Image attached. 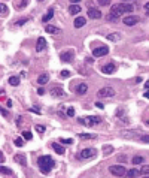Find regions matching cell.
<instances>
[{
    "instance_id": "1",
    "label": "cell",
    "mask_w": 149,
    "mask_h": 178,
    "mask_svg": "<svg viewBox=\"0 0 149 178\" xmlns=\"http://www.w3.org/2000/svg\"><path fill=\"white\" fill-rule=\"evenodd\" d=\"M37 165H39V169L42 174H48V172H51V169H54L55 162L51 156H40L37 159Z\"/></svg>"
},
{
    "instance_id": "2",
    "label": "cell",
    "mask_w": 149,
    "mask_h": 178,
    "mask_svg": "<svg viewBox=\"0 0 149 178\" xmlns=\"http://www.w3.org/2000/svg\"><path fill=\"white\" fill-rule=\"evenodd\" d=\"M133 11H134V6L130 5V3H116L110 8V14H114L116 17H121L124 14H130Z\"/></svg>"
},
{
    "instance_id": "3",
    "label": "cell",
    "mask_w": 149,
    "mask_h": 178,
    "mask_svg": "<svg viewBox=\"0 0 149 178\" xmlns=\"http://www.w3.org/2000/svg\"><path fill=\"white\" fill-rule=\"evenodd\" d=\"M78 121H79V124H84V126H87V127H92V126L100 124V123H102V118L97 117V115H88V117L79 118Z\"/></svg>"
},
{
    "instance_id": "4",
    "label": "cell",
    "mask_w": 149,
    "mask_h": 178,
    "mask_svg": "<svg viewBox=\"0 0 149 178\" xmlns=\"http://www.w3.org/2000/svg\"><path fill=\"white\" fill-rule=\"evenodd\" d=\"M109 172L115 175V177H127V171L125 168L122 166V165H112V166L109 168Z\"/></svg>"
},
{
    "instance_id": "5",
    "label": "cell",
    "mask_w": 149,
    "mask_h": 178,
    "mask_svg": "<svg viewBox=\"0 0 149 178\" xmlns=\"http://www.w3.org/2000/svg\"><path fill=\"white\" fill-rule=\"evenodd\" d=\"M99 97H112L115 96V90L112 87H103V89L99 90Z\"/></svg>"
},
{
    "instance_id": "6",
    "label": "cell",
    "mask_w": 149,
    "mask_h": 178,
    "mask_svg": "<svg viewBox=\"0 0 149 178\" xmlns=\"http://www.w3.org/2000/svg\"><path fill=\"white\" fill-rule=\"evenodd\" d=\"M97 154V150H94V148H85V150H82L80 151L79 157L80 159H91Z\"/></svg>"
},
{
    "instance_id": "7",
    "label": "cell",
    "mask_w": 149,
    "mask_h": 178,
    "mask_svg": "<svg viewBox=\"0 0 149 178\" xmlns=\"http://www.w3.org/2000/svg\"><path fill=\"white\" fill-rule=\"evenodd\" d=\"M109 53V48L107 46H99V48H94L92 49V56L94 57H103Z\"/></svg>"
},
{
    "instance_id": "8",
    "label": "cell",
    "mask_w": 149,
    "mask_h": 178,
    "mask_svg": "<svg viewBox=\"0 0 149 178\" xmlns=\"http://www.w3.org/2000/svg\"><path fill=\"white\" fill-rule=\"evenodd\" d=\"M122 22L125 26H134L139 22V17L136 15H125V18H122Z\"/></svg>"
},
{
    "instance_id": "9",
    "label": "cell",
    "mask_w": 149,
    "mask_h": 178,
    "mask_svg": "<svg viewBox=\"0 0 149 178\" xmlns=\"http://www.w3.org/2000/svg\"><path fill=\"white\" fill-rule=\"evenodd\" d=\"M88 18L99 20V18H102V12L99 11V9H95V8H90L88 9Z\"/></svg>"
},
{
    "instance_id": "10",
    "label": "cell",
    "mask_w": 149,
    "mask_h": 178,
    "mask_svg": "<svg viewBox=\"0 0 149 178\" xmlns=\"http://www.w3.org/2000/svg\"><path fill=\"white\" fill-rule=\"evenodd\" d=\"M115 69H116V66H115L114 63H107V65H104V66L102 67V72L106 73V75H110V73L115 72Z\"/></svg>"
},
{
    "instance_id": "11",
    "label": "cell",
    "mask_w": 149,
    "mask_h": 178,
    "mask_svg": "<svg viewBox=\"0 0 149 178\" xmlns=\"http://www.w3.org/2000/svg\"><path fill=\"white\" fill-rule=\"evenodd\" d=\"M60 58H61V61H64V63H70V61H73V53L64 51V53L60 54Z\"/></svg>"
},
{
    "instance_id": "12",
    "label": "cell",
    "mask_w": 149,
    "mask_h": 178,
    "mask_svg": "<svg viewBox=\"0 0 149 178\" xmlns=\"http://www.w3.org/2000/svg\"><path fill=\"white\" fill-rule=\"evenodd\" d=\"M45 46H46L45 38H39V39H37V42H36V51H37V53H40V51H43V49H45Z\"/></svg>"
},
{
    "instance_id": "13",
    "label": "cell",
    "mask_w": 149,
    "mask_h": 178,
    "mask_svg": "<svg viewBox=\"0 0 149 178\" xmlns=\"http://www.w3.org/2000/svg\"><path fill=\"white\" fill-rule=\"evenodd\" d=\"M87 90H88V85L85 84V82H82V84H79L78 87H76V94H79V96H84L85 93H87Z\"/></svg>"
},
{
    "instance_id": "14",
    "label": "cell",
    "mask_w": 149,
    "mask_h": 178,
    "mask_svg": "<svg viewBox=\"0 0 149 178\" xmlns=\"http://www.w3.org/2000/svg\"><path fill=\"white\" fill-rule=\"evenodd\" d=\"M85 22H87V18H84V17H78V18H75L73 26H75L76 29H80V27H84V26H85Z\"/></svg>"
},
{
    "instance_id": "15",
    "label": "cell",
    "mask_w": 149,
    "mask_h": 178,
    "mask_svg": "<svg viewBox=\"0 0 149 178\" xmlns=\"http://www.w3.org/2000/svg\"><path fill=\"white\" fill-rule=\"evenodd\" d=\"M51 94H52L54 97H60V96H64L66 93L63 91V89H61V87H54V89L51 90Z\"/></svg>"
},
{
    "instance_id": "16",
    "label": "cell",
    "mask_w": 149,
    "mask_h": 178,
    "mask_svg": "<svg viewBox=\"0 0 149 178\" xmlns=\"http://www.w3.org/2000/svg\"><path fill=\"white\" fill-rule=\"evenodd\" d=\"M13 160H15L17 163H20L21 166H25V165H27V162H25V156H24V154H15Z\"/></svg>"
},
{
    "instance_id": "17",
    "label": "cell",
    "mask_w": 149,
    "mask_h": 178,
    "mask_svg": "<svg viewBox=\"0 0 149 178\" xmlns=\"http://www.w3.org/2000/svg\"><path fill=\"white\" fill-rule=\"evenodd\" d=\"M52 17H54V9L51 8V9H48V12H46L45 15H43V18H42V21H43V24L48 21H51L52 20Z\"/></svg>"
},
{
    "instance_id": "18",
    "label": "cell",
    "mask_w": 149,
    "mask_h": 178,
    "mask_svg": "<svg viewBox=\"0 0 149 178\" xmlns=\"http://www.w3.org/2000/svg\"><path fill=\"white\" fill-rule=\"evenodd\" d=\"M80 12V6L79 5H72L69 8V14L70 15H76V14H79Z\"/></svg>"
},
{
    "instance_id": "19",
    "label": "cell",
    "mask_w": 149,
    "mask_h": 178,
    "mask_svg": "<svg viewBox=\"0 0 149 178\" xmlns=\"http://www.w3.org/2000/svg\"><path fill=\"white\" fill-rule=\"evenodd\" d=\"M49 81V77H48V73H42L39 78H37V82L40 84V85H43V84H46Z\"/></svg>"
},
{
    "instance_id": "20",
    "label": "cell",
    "mask_w": 149,
    "mask_h": 178,
    "mask_svg": "<svg viewBox=\"0 0 149 178\" xmlns=\"http://www.w3.org/2000/svg\"><path fill=\"white\" fill-rule=\"evenodd\" d=\"M140 175V171H137V169H130L128 172H127V177L128 178H136Z\"/></svg>"
},
{
    "instance_id": "21",
    "label": "cell",
    "mask_w": 149,
    "mask_h": 178,
    "mask_svg": "<svg viewBox=\"0 0 149 178\" xmlns=\"http://www.w3.org/2000/svg\"><path fill=\"white\" fill-rule=\"evenodd\" d=\"M52 148H54V151H55V153H58V154H61V156L64 154V148H63L61 145H58L57 142H54V144H52Z\"/></svg>"
},
{
    "instance_id": "22",
    "label": "cell",
    "mask_w": 149,
    "mask_h": 178,
    "mask_svg": "<svg viewBox=\"0 0 149 178\" xmlns=\"http://www.w3.org/2000/svg\"><path fill=\"white\" fill-rule=\"evenodd\" d=\"M107 39H109V41H115V42H116V41H119V39H121V34H119V33H110L109 36H107Z\"/></svg>"
},
{
    "instance_id": "23",
    "label": "cell",
    "mask_w": 149,
    "mask_h": 178,
    "mask_svg": "<svg viewBox=\"0 0 149 178\" xmlns=\"http://www.w3.org/2000/svg\"><path fill=\"white\" fill-rule=\"evenodd\" d=\"M142 162H143V157L142 156H134L131 159V163H133V165H140Z\"/></svg>"
},
{
    "instance_id": "24",
    "label": "cell",
    "mask_w": 149,
    "mask_h": 178,
    "mask_svg": "<svg viewBox=\"0 0 149 178\" xmlns=\"http://www.w3.org/2000/svg\"><path fill=\"white\" fill-rule=\"evenodd\" d=\"M9 84L13 85V87H17V85L20 84V78H18V77H11V78H9Z\"/></svg>"
},
{
    "instance_id": "25",
    "label": "cell",
    "mask_w": 149,
    "mask_h": 178,
    "mask_svg": "<svg viewBox=\"0 0 149 178\" xmlns=\"http://www.w3.org/2000/svg\"><path fill=\"white\" fill-rule=\"evenodd\" d=\"M45 30L48 32V33H58V29H57V27H54V26H49V24H48V26L45 27Z\"/></svg>"
},
{
    "instance_id": "26",
    "label": "cell",
    "mask_w": 149,
    "mask_h": 178,
    "mask_svg": "<svg viewBox=\"0 0 149 178\" xmlns=\"http://www.w3.org/2000/svg\"><path fill=\"white\" fill-rule=\"evenodd\" d=\"M0 174H3V175H11L12 169H9V168H5V166H0Z\"/></svg>"
},
{
    "instance_id": "27",
    "label": "cell",
    "mask_w": 149,
    "mask_h": 178,
    "mask_svg": "<svg viewBox=\"0 0 149 178\" xmlns=\"http://www.w3.org/2000/svg\"><path fill=\"white\" fill-rule=\"evenodd\" d=\"M103 151H104V154L107 156V154L114 153V147H112V145H106V147H103Z\"/></svg>"
},
{
    "instance_id": "28",
    "label": "cell",
    "mask_w": 149,
    "mask_h": 178,
    "mask_svg": "<svg viewBox=\"0 0 149 178\" xmlns=\"http://www.w3.org/2000/svg\"><path fill=\"white\" fill-rule=\"evenodd\" d=\"M140 174H143V175H149V165H143V166L140 168Z\"/></svg>"
},
{
    "instance_id": "29",
    "label": "cell",
    "mask_w": 149,
    "mask_h": 178,
    "mask_svg": "<svg viewBox=\"0 0 149 178\" xmlns=\"http://www.w3.org/2000/svg\"><path fill=\"white\" fill-rule=\"evenodd\" d=\"M5 14H8V6L5 3H0V15H5Z\"/></svg>"
},
{
    "instance_id": "30",
    "label": "cell",
    "mask_w": 149,
    "mask_h": 178,
    "mask_svg": "<svg viewBox=\"0 0 149 178\" xmlns=\"http://www.w3.org/2000/svg\"><path fill=\"white\" fill-rule=\"evenodd\" d=\"M60 142H61V144H66V145H72L73 144V139H67V138H61V139H60Z\"/></svg>"
},
{
    "instance_id": "31",
    "label": "cell",
    "mask_w": 149,
    "mask_h": 178,
    "mask_svg": "<svg viewBox=\"0 0 149 178\" xmlns=\"http://www.w3.org/2000/svg\"><path fill=\"white\" fill-rule=\"evenodd\" d=\"M79 138H80V139H92V138H94V135H91V133H79Z\"/></svg>"
},
{
    "instance_id": "32",
    "label": "cell",
    "mask_w": 149,
    "mask_h": 178,
    "mask_svg": "<svg viewBox=\"0 0 149 178\" xmlns=\"http://www.w3.org/2000/svg\"><path fill=\"white\" fill-rule=\"evenodd\" d=\"M118 18H119V17H116V15H114V14H109V15H107V21H118Z\"/></svg>"
},
{
    "instance_id": "33",
    "label": "cell",
    "mask_w": 149,
    "mask_h": 178,
    "mask_svg": "<svg viewBox=\"0 0 149 178\" xmlns=\"http://www.w3.org/2000/svg\"><path fill=\"white\" fill-rule=\"evenodd\" d=\"M23 136L25 138V139H28V141H30V139H33V135L30 133L28 130H25V132H23Z\"/></svg>"
},
{
    "instance_id": "34",
    "label": "cell",
    "mask_w": 149,
    "mask_h": 178,
    "mask_svg": "<svg viewBox=\"0 0 149 178\" xmlns=\"http://www.w3.org/2000/svg\"><path fill=\"white\" fill-rule=\"evenodd\" d=\"M13 144L17 145V147H23V145H24V141H23V139H20V138H17V139L13 141Z\"/></svg>"
},
{
    "instance_id": "35",
    "label": "cell",
    "mask_w": 149,
    "mask_h": 178,
    "mask_svg": "<svg viewBox=\"0 0 149 178\" xmlns=\"http://www.w3.org/2000/svg\"><path fill=\"white\" fill-rule=\"evenodd\" d=\"M99 5H100V6H109V5H110V0H99Z\"/></svg>"
},
{
    "instance_id": "36",
    "label": "cell",
    "mask_w": 149,
    "mask_h": 178,
    "mask_svg": "<svg viewBox=\"0 0 149 178\" xmlns=\"http://www.w3.org/2000/svg\"><path fill=\"white\" fill-rule=\"evenodd\" d=\"M67 115H69V117H73V115H75V108H73V106H69V108H67Z\"/></svg>"
},
{
    "instance_id": "37",
    "label": "cell",
    "mask_w": 149,
    "mask_h": 178,
    "mask_svg": "<svg viewBox=\"0 0 149 178\" xmlns=\"http://www.w3.org/2000/svg\"><path fill=\"white\" fill-rule=\"evenodd\" d=\"M36 130H37L39 133H43V132H45V127L40 126V124H37V126H36Z\"/></svg>"
},
{
    "instance_id": "38",
    "label": "cell",
    "mask_w": 149,
    "mask_h": 178,
    "mask_svg": "<svg viewBox=\"0 0 149 178\" xmlns=\"http://www.w3.org/2000/svg\"><path fill=\"white\" fill-rule=\"evenodd\" d=\"M0 114H2V115H3V117H9V112L6 111V109H3V108H2V106H0Z\"/></svg>"
},
{
    "instance_id": "39",
    "label": "cell",
    "mask_w": 149,
    "mask_h": 178,
    "mask_svg": "<svg viewBox=\"0 0 149 178\" xmlns=\"http://www.w3.org/2000/svg\"><path fill=\"white\" fill-rule=\"evenodd\" d=\"M140 141L148 142V144H149V135H143V136H140Z\"/></svg>"
},
{
    "instance_id": "40",
    "label": "cell",
    "mask_w": 149,
    "mask_h": 178,
    "mask_svg": "<svg viewBox=\"0 0 149 178\" xmlns=\"http://www.w3.org/2000/svg\"><path fill=\"white\" fill-rule=\"evenodd\" d=\"M61 77H63V78H67V77H70V72L69 70H61Z\"/></svg>"
},
{
    "instance_id": "41",
    "label": "cell",
    "mask_w": 149,
    "mask_h": 178,
    "mask_svg": "<svg viewBox=\"0 0 149 178\" xmlns=\"http://www.w3.org/2000/svg\"><path fill=\"white\" fill-rule=\"evenodd\" d=\"M30 111H32V112H36V114H40V109H39V108H36V106L30 108Z\"/></svg>"
},
{
    "instance_id": "42",
    "label": "cell",
    "mask_w": 149,
    "mask_h": 178,
    "mask_svg": "<svg viewBox=\"0 0 149 178\" xmlns=\"http://www.w3.org/2000/svg\"><path fill=\"white\" fill-rule=\"evenodd\" d=\"M143 9H145V12H146V14L149 15V2L146 3V5H145V8H143Z\"/></svg>"
},
{
    "instance_id": "43",
    "label": "cell",
    "mask_w": 149,
    "mask_h": 178,
    "mask_svg": "<svg viewBox=\"0 0 149 178\" xmlns=\"http://www.w3.org/2000/svg\"><path fill=\"white\" fill-rule=\"evenodd\" d=\"M43 93H45V91H43V89H37V94H39V96H42Z\"/></svg>"
},
{
    "instance_id": "44",
    "label": "cell",
    "mask_w": 149,
    "mask_h": 178,
    "mask_svg": "<svg viewBox=\"0 0 149 178\" xmlns=\"http://www.w3.org/2000/svg\"><path fill=\"white\" fill-rule=\"evenodd\" d=\"M21 123H23V118H21V117H18V118H17V126H20Z\"/></svg>"
},
{
    "instance_id": "45",
    "label": "cell",
    "mask_w": 149,
    "mask_h": 178,
    "mask_svg": "<svg viewBox=\"0 0 149 178\" xmlns=\"http://www.w3.org/2000/svg\"><path fill=\"white\" fill-rule=\"evenodd\" d=\"M27 3H28V0H23V2H21V5H20V6H21V8H24V6H25V5H27Z\"/></svg>"
},
{
    "instance_id": "46",
    "label": "cell",
    "mask_w": 149,
    "mask_h": 178,
    "mask_svg": "<svg viewBox=\"0 0 149 178\" xmlns=\"http://www.w3.org/2000/svg\"><path fill=\"white\" fill-rule=\"evenodd\" d=\"M95 106H97V108H100V109H102V108H103V103H100V102H97V103H95Z\"/></svg>"
},
{
    "instance_id": "47",
    "label": "cell",
    "mask_w": 149,
    "mask_h": 178,
    "mask_svg": "<svg viewBox=\"0 0 149 178\" xmlns=\"http://www.w3.org/2000/svg\"><path fill=\"white\" fill-rule=\"evenodd\" d=\"M6 106H8V108H11V106H12V102H11V100H6Z\"/></svg>"
},
{
    "instance_id": "48",
    "label": "cell",
    "mask_w": 149,
    "mask_h": 178,
    "mask_svg": "<svg viewBox=\"0 0 149 178\" xmlns=\"http://www.w3.org/2000/svg\"><path fill=\"white\" fill-rule=\"evenodd\" d=\"M0 162H5V156H3V153L0 151Z\"/></svg>"
},
{
    "instance_id": "49",
    "label": "cell",
    "mask_w": 149,
    "mask_h": 178,
    "mask_svg": "<svg viewBox=\"0 0 149 178\" xmlns=\"http://www.w3.org/2000/svg\"><path fill=\"white\" fill-rule=\"evenodd\" d=\"M25 21H27V20H23V21H18V22H17V26H23V24H24Z\"/></svg>"
},
{
    "instance_id": "50",
    "label": "cell",
    "mask_w": 149,
    "mask_h": 178,
    "mask_svg": "<svg viewBox=\"0 0 149 178\" xmlns=\"http://www.w3.org/2000/svg\"><path fill=\"white\" fill-rule=\"evenodd\" d=\"M145 89H146V90H149V79H148V81H146V82H145Z\"/></svg>"
},
{
    "instance_id": "51",
    "label": "cell",
    "mask_w": 149,
    "mask_h": 178,
    "mask_svg": "<svg viewBox=\"0 0 149 178\" xmlns=\"http://www.w3.org/2000/svg\"><path fill=\"white\" fill-rule=\"evenodd\" d=\"M143 96H145L146 99H149V90H148V91H145V94H143Z\"/></svg>"
},
{
    "instance_id": "52",
    "label": "cell",
    "mask_w": 149,
    "mask_h": 178,
    "mask_svg": "<svg viewBox=\"0 0 149 178\" xmlns=\"http://www.w3.org/2000/svg\"><path fill=\"white\" fill-rule=\"evenodd\" d=\"M80 0H70V3H73V5H76V3H79Z\"/></svg>"
},
{
    "instance_id": "53",
    "label": "cell",
    "mask_w": 149,
    "mask_h": 178,
    "mask_svg": "<svg viewBox=\"0 0 149 178\" xmlns=\"http://www.w3.org/2000/svg\"><path fill=\"white\" fill-rule=\"evenodd\" d=\"M122 2H131V0H122Z\"/></svg>"
},
{
    "instance_id": "54",
    "label": "cell",
    "mask_w": 149,
    "mask_h": 178,
    "mask_svg": "<svg viewBox=\"0 0 149 178\" xmlns=\"http://www.w3.org/2000/svg\"><path fill=\"white\" fill-rule=\"evenodd\" d=\"M145 178H149V175H145Z\"/></svg>"
},
{
    "instance_id": "55",
    "label": "cell",
    "mask_w": 149,
    "mask_h": 178,
    "mask_svg": "<svg viewBox=\"0 0 149 178\" xmlns=\"http://www.w3.org/2000/svg\"><path fill=\"white\" fill-rule=\"evenodd\" d=\"M148 126H149V120H148Z\"/></svg>"
},
{
    "instance_id": "56",
    "label": "cell",
    "mask_w": 149,
    "mask_h": 178,
    "mask_svg": "<svg viewBox=\"0 0 149 178\" xmlns=\"http://www.w3.org/2000/svg\"><path fill=\"white\" fill-rule=\"evenodd\" d=\"M39 2H42V0H39Z\"/></svg>"
}]
</instances>
